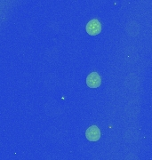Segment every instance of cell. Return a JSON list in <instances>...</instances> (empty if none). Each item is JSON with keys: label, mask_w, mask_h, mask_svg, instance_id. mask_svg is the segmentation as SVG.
<instances>
[{"label": "cell", "mask_w": 152, "mask_h": 160, "mask_svg": "<svg viewBox=\"0 0 152 160\" xmlns=\"http://www.w3.org/2000/svg\"><path fill=\"white\" fill-rule=\"evenodd\" d=\"M101 30V22L96 20V19H94L90 21L89 22L87 23L86 25V32L88 33L91 36H95V35H98Z\"/></svg>", "instance_id": "obj_1"}, {"label": "cell", "mask_w": 152, "mask_h": 160, "mask_svg": "<svg viewBox=\"0 0 152 160\" xmlns=\"http://www.w3.org/2000/svg\"><path fill=\"white\" fill-rule=\"evenodd\" d=\"M85 136L90 142H97L101 137V131L96 126H92L85 132Z\"/></svg>", "instance_id": "obj_2"}, {"label": "cell", "mask_w": 152, "mask_h": 160, "mask_svg": "<svg viewBox=\"0 0 152 160\" xmlns=\"http://www.w3.org/2000/svg\"><path fill=\"white\" fill-rule=\"evenodd\" d=\"M101 80L100 76L96 72H92L90 75H88L86 78V84L91 88H97L101 86Z\"/></svg>", "instance_id": "obj_3"}]
</instances>
